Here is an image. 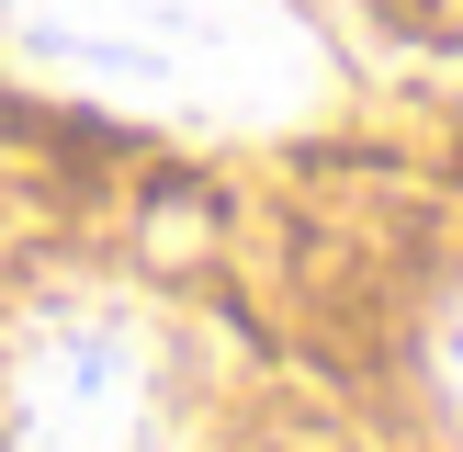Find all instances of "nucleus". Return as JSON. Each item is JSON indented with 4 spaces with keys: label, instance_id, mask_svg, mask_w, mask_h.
Wrapping results in <instances>:
<instances>
[{
    "label": "nucleus",
    "instance_id": "obj_1",
    "mask_svg": "<svg viewBox=\"0 0 463 452\" xmlns=\"http://www.w3.org/2000/svg\"><path fill=\"white\" fill-rule=\"evenodd\" d=\"M0 57L170 136H283L328 102V45L294 0H0Z\"/></svg>",
    "mask_w": 463,
    "mask_h": 452
},
{
    "label": "nucleus",
    "instance_id": "obj_2",
    "mask_svg": "<svg viewBox=\"0 0 463 452\" xmlns=\"http://www.w3.org/2000/svg\"><path fill=\"white\" fill-rule=\"evenodd\" d=\"M158 328L125 294H45L0 339V452H147Z\"/></svg>",
    "mask_w": 463,
    "mask_h": 452
},
{
    "label": "nucleus",
    "instance_id": "obj_3",
    "mask_svg": "<svg viewBox=\"0 0 463 452\" xmlns=\"http://www.w3.org/2000/svg\"><path fill=\"white\" fill-rule=\"evenodd\" d=\"M441 396H452V419H463V306L441 316Z\"/></svg>",
    "mask_w": 463,
    "mask_h": 452
}]
</instances>
